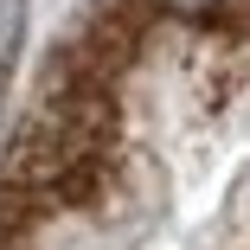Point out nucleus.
<instances>
[{
	"instance_id": "1",
	"label": "nucleus",
	"mask_w": 250,
	"mask_h": 250,
	"mask_svg": "<svg viewBox=\"0 0 250 250\" xmlns=\"http://www.w3.org/2000/svg\"><path fill=\"white\" fill-rule=\"evenodd\" d=\"M20 20H26V0H0V64H7L13 45H20Z\"/></svg>"
},
{
	"instance_id": "2",
	"label": "nucleus",
	"mask_w": 250,
	"mask_h": 250,
	"mask_svg": "<svg viewBox=\"0 0 250 250\" xmlns=\"http://www.w3.org/2000/svg\"><path fill=\"white\" fill-rule=\"evenodd\" d=\"M173 13H206V7H218V0H167Z\"/></svg>"
}]
</instances>
